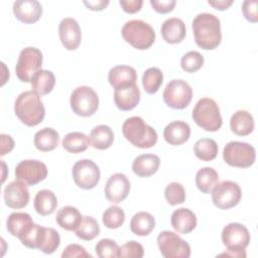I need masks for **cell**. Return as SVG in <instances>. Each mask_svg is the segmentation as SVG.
<instances>
[{
  "instance_id": "cell-35",
  "label": "cell",
  "mask_w": 258,
  "mask_h": 258,
  "mask_svg": "<svg viewBox=\"0 0 258 258\" xmlns=\"http://www.w3.org/2000/svg\"><path fill=\"white\" fill-rule=\"evenodd\" d=\"M90 144V139L83 132L75 131L68 133L62 139V147L71 153L84 152Z\"/></svg>"
},
{
  "instance_id": "cell-4",
  "label": "cell",
  "mask_w": 258,
  "mask_h": 258,
  "mask_svg": "<svg viewBox=\"0 0 258 258\" xmlns=\"http://www.w3.org/2000/svg\"><path fill=\"white\" fill-rule=\"evenodd\" d=\"M121 33L126 42L139 50L149 48L155 40V31L152 26L140 19L127 21Z\"/></svg>"
},
{
  "instance_id": "cell-19",
  "label": "cell",
  "mask_w": 258,
  "mask_h": 258,
  "mask_svg": "<svg viewBox=\"0 0 258 258\" xmlns=\"http://www.w3.org/2000/svg\"><path fill=\"white\" fill-rule=\"evenodd\" d=\"M140 101V90L136 84L119 87L114 91V102L118 109L130 111L134 109Z\"/></svg>"
},
{
  "instance_id": "cell-13",
  "label": "cell",
  "mask_w": 258,
  "mask_h": 258,
  "mask_svg": "<svg viewBox=\"0 0 258 258\" xmlns=\"http://www.w3.org/2000/svg\"><path fill=\"white\" fill-rule=\"evenodd\" d=\"M47 175L46 165L37 159H25L20 161L15 167L16 179L28 185H35L45 179Z\"/></svg>"
},
{
  "instance_id": "cell-6",
  "label": "cell",
  "mask_w": 258,
  "mask_h": 258,
  "mask_svg": "<svg viewBox=\"0 0 258 258\" xmlns=\"http://www.w3.org/2000/svg\"><path fill=\"white\" fill-rule=\"evenodd\" d=\"M223 158L227 164L234 167H250L256 158L255 148L246 142L230 141L223 150Z\"/></svg>"
},
{
  "instance_id": "cell-7",
  "label": "cell",
  "mask_w": 258,
  "mask_h": 258,
  "mask_svg": "<svg viewBox=\"0 0 258 258\" xmlns=\"http://www.w3.org/2000/svg\"><path fill=\"white\" fill-rule=\"evenodd\" d=\"M42 52L33 46L23 48L18 56L15 67L17 78L23 83L31 82L32 77L41 70Z\"/></svg>"
},
{
  "instance_id": "cell-49",
  "label": "cell",
  "mask_w": 258,
  "mask_h": 258,
  "mask_svg": "<svg viewBox=\"0 0 258 258\" xmlns=\"http://www.w3.org/2000/svg\"><path fill=\"white\" fill-rule=\"evenodd\" d=\"M89 9L95 10V11H100L103 10L104 8L107 7L109 4L108 0H97V1H84L83 2Z\"/></svg>"
},
{
  "instance_id": "cell-42",
  "label": "cell",
  "mask_w": 258,
  "mask_h": 258,
  "mask_svg": "<svg viewBox=\"0 0 258 258\" xmlns=\"http://www.w3.org/2000/svg\"><path fill=\"white\" fill-rule=\"evenodd\" d=\"M204 61V56L199 51L190 50L183 54L180 60V66L184 72L195 73L203 67Z\"/></svg>"
},
{
  "instance_id": "cell-46",
  "label": "cell",
  "mask_w": 258,
  "mask_h": 258,
  "mask_svg": "<svg viewBox=\"0 0 258 258\" xmlns=\"http://www.w3.org/2000/svg\"><path fill=\"white\" fill-rule=\"evenodd\" d=\"M150 5L153 9L161 14L168 13L173 10L175 6L174 0H150Z\"/></svg>"
},
{
  "instance_id": "cell-20",
  "label": "cell",
  "mask_w": 258,
  "mask_h": 258,
  "mask_svg": "<svg viewBox=\"0 0 258 258\" xmlns=\"http://www.w3.org/2000/svg\"><path fill=\"white\" fill-rule=\"evenodd\" d=\"M34 226L32 218L27 213L16 212L9 215L6 221L7 231L14 237L21 240Z\"/></svg>"
},
{
  "instance_id": "cell-10",
  "label": "cell",
  "mask_w": 258,
  "mask_h": 258,
  "mask_svg": "<svg viewBox=\"0 0 258 258\" xmlns=\"http://www.w3.org/2000/svg\"><path fill=\"white\" fill-rule=\"evenodd\" d=\"M157 245L161 255L165 258H188L190 256V246L174 232H160Z\"/></svg>"
},
{
  "instance_id": "cell-27",
  "label": "cell",
  "mask_w": 258,
  "mask_h": 258,
  "mask_svg": "<svg viewBox=\"0 0 258 258\" xmlns=\"http://www.w3.org/2000/svg\"><path fill=\"white\" fill-rule=\"evenodd\" d=\"M82 220V214L73 206L62 207L58 210L55 217L57 225L67 231H75L81 224Z\"/></svg>"
},
{
  "instance_id": "cell-3",
  "label": "cell",
  "mask_w": 258,
  "mask_h": 258,
  "mask_svg": "<svg viewBox=\"0 0 258 258\" xmlns=\"http://www.w3.org/2000/svg\"><path fill=\"white\" fill-rule=\"evenodd\" d=\"M124 137L139 148L153 147L157 142V133L153 127L149 126L139 116L126 119L122 125Z\"/></svg>"
},
{
  "instance_id": "cell-12",
  "label": "cell",
  "mask_w": 258,
  "mask_h": 258,
  "mask_svg": "<svg viewBox=\"0 0 258 258\" xmlns=\"http://www.w3.org/2000/svg\"><path fill=\"white\" fill-rule=\"evenodd\" d=\"M75 183L83 189L94 188L100 180L99 166L91 159H81L77 161L72 169Z\"/></svg>"
},
{
  "instance_id": "cell-1",
  "label": "cell",
  "mask_w": 258,
  "mask_h": 258,
  "mask_svg": "<svg viewBox=\"0 0 258 258\" xmlns=\"http://www.w3.org/2000/svg\"><path fill=\"white\" fill-rule=\"evenodd\" d=\"M195 41L205 50H212L219 46L222 40L220 19L213 13L198 14L191 23Z\"/></svg>"
},
{
  "instance_id": "cell-16",
  "label": "cell",
  "mask_w": 258,
  "mask_h": 258,
  "mask_svg": "<svg viewBox=\"0 0 258 258\" xmlns=\"http://www.w3.org/2000/svg\"><path fill=\"white\" fill-rule=\"evenodd\" d=\"M5 205L11 209H22L29 202V190L25 182L16 179L9 182L3 191Z\"/></svg>"
},
{
  "instance_id": "cell-32",
  "label": "cell",
  "mask_w": 258,
  "mask_h": 258,
  "mask_svg": "<svg viewBox=\"0 0 258 258\" xmlns=\"http://www.w3.org/2000/svg\"><path fill=\"white\" fill-rule=\"evenodd\" d=\"M155 227V219L148 212L136 213L130 222V230L137 236H147Z\"/></svg>"
},
{
  "instance_id": "cell-45",
  "label": "cell",
  "mask_w": 258,
  "mask_h": 258,
  "mask_svg": "<svg viewBox=\"0 0 258 258\" xmlns=\"http://www.w3.org/2000/svg\"><path fill=\"white\" fill-rule=\"evenodd\" d=\"M257 5H258V2L256 0H252V1L246 0L242 4V12L244 17L252 23H255L258 21Z\"/></svg>"
},
{
  "instance_id": "cell-40",
  "label": "cell",
  "mask_w": 258,
  "mask_h": 258,
  "mask_svg": "<svg viewBox=\"0 0 258 258\" xmlns=\"http://www.w3.org/2000/svg\"><path fill=\"white\" fill-rule=\"evenodd\" d=\"M166 202L171 206L182 204L185 201V190L181 183L173 181L166 185L164 189Z\"/></svg>"
},
{
  "instance_id": "cell-29",
  "label": "cell",
  "mask_w": 258,
  "mask_h": 258,
  "mask_svg": "<svg viewBox=\"0 0 258 258\" xmlns=\"http://www.w3.org/2000/svg\"><path fill=\"white\" fill-rule=\"evenodd\" d=\"M90 144L100 150L108 149L114 141V132L108 125H98L91 130Z\"/></svg>"
},
{
  "instance_id": "cell-26",
  "label": "cell",
  "mask_w": 258,
  "mask_h": 258,
  "mask_svg": "<svg viewBox=\"0 0 258 258\" xmlns=\"http://www.w3.org/2000/svg\"><path fill=\"white\" fill-rule=\"evenodd\" d=\"M253 116L246 110H238L235 112L230 120V127L232 132L239 136L249 135L254 129Z\"/></svg>"
},
{
  "instance_id": "cell-28",
  "label": "cell",
  "mask_w": 258,
  "mask_h": 258,
  "mask_svg": "<svg viewBox=\"0 0 258 258\" xmlns=\"http://www.w3.org/2000/svg\"><path fill=\"white\" fill-rule=\"evenodd\" d=\"M60 244V237L56 230L53 228H40L36 249L42 251L45 254H52Z\"/></svg>"
},
{
  "instance_id": "cell-31",
  "label": "cell",
  "mask_w": 258,
  "mask_h": 258,
  "mask_svg": "<svg viewBox=\"0 0 258 258\" xmlns=\"http://www.w3.org/2000/svg\"><path fill=\"white\" fill-rule=\"evenodd\" d=\"M34 209L40 216L51 215L57 206V199L53 191L49 189L39 190L34 198Z\"/></svg>"
},
{
  "instance_id": "cell-15",
  "label": "cell",
  "mask_w": 258,
  "mask_h": 258,
  "mask_svg": "<svg viewBox=\"0 0 258 258\" xmlns=\"http://www.w3.org/2000/svg\"><path fill=\"white\" fill-rule=\"evenodd\" d=\"M130 191V181L128 177L121 172L112 174L105 185V197L113 204L123 202Z\"/></svg>"
},
{
  "instance_id": "cell-38",
  "label": "cell",
  "mask_w": 258,
  "mask_h": 258,
  "mask_svg": "<svg viewBox=\"0 0 258 258\" xmlns=\"http://www.w3.org/2000/svg\"><path fill=\"white\" fill-rule=\"evenodd\" d=\"M163 82V74L158 68L147 69L142 76V85L146 93L155 94L161 87Z\"/></svg>"
},
{
  "instance_id": "cell-43",
  "label": "cell",
  "mask_w": 258,
  "mask_h": 258,
  "mask_svg": "<svg viewBox=\"0 0 258 258\" xmlns=\"http://www.w3.org/2000/svg\"><path fill=\"white\" fill-rule=\"evenodd\" d=\"M144 255L143 246L136 241H129L122 245L119 250V257L141 258Z\"/></svg>"
},
{
  "instance_id": "cell-5",
  "label": "cell",
  "mask_w": 258,
  "mask_h": 258,
  "mask_svg": "<svg viewBox=\"0 0 258 258\" xmlns=\"http://www.w3.org/2000/svg\"><path fill=\"white\" fill-rule=\"evenodd\" d=\"M191 117L198 126L210 132L218 131L223 124L220 108L211 98L200 99L192 109Z\"/></svg>"
},
{
  "instance_id": "cell-33",
  "label": "cell",
  "mask_w": 258,
  "mask_h": 258,
  "mask_svg": "<svg viewBox=\"0 0 258 258\" xmlns=\"http://www.w3.org/2000/svg\"><path fill=\"white\" fill-rule=\"evenodd\" d=\"M30 83L32 91L39 96H43L52 91L55 84V78L51 71L40 70L32 77Z\"/></svg>"
},
{
  "instance_id": "cell-8",
  "label": "cell",
  "mask_w": 258,
  "mask_h": 258,
  "mask_svg": "<svg viewBox=\"0 0 258 258\" xmlns=\"http://www.w3.org/2000/svg\"><path fill=\"white\" fill-rule=\"evenodd\" d=\"M70 104L75 114L82 117H89L98 110L99 97L91 87L81 86L73 91Z\"/></svg>"
},
{
  "instance_id": "cell-51",
  "label": "cell",
  "mask_w": 258,
  "mask_h": 258,
  "mask_svg": "<svg viewBox=\"0 0 258 258\" xmlns=\"http://www.w3.org/2000/svg\"><path fill=\"white\" fill-rule=\"evenodd\" d=\"M219 256H228V257H234V258H245L246 257V252L245 250H240V251H233V250H227L224 253L219 254Z\"/></svg>"
},
{
  "instance_id": "cell-30",
  "label": "cell",
  "mask_w": 258,
  "mask_h": 258,
  "mask_svg": "<svg viewBox=\"0 0 258 258\" xmlns=\"http://www.w3.org/2000/svg\"><path fill=\"white\" fill-rule=\"evenodd\" d=\"M59 135L56 130L50 127H45L37 131L34 135V146L43 152L51 151L58 145Z\"/></svg>"
},
{
  "instance_id": "cell-34",
  "label": "cell",
  "mask_w": 258,
  "mask_h": 258,
  "mask_svg": "<svg viewBox=\"0 0 258 258\" xmlns=\"http://www.w3.org/2000/svg\"><path fill=\"white\" fill-rule=\"evenodd\" d=\"M219 181V174L213 167H203L196 174L197 187L204 194H210Z\"/></svg>"
},
{
  "instance_id": "cell-39",
  "label": "cell",
  "mask_w": 258,
  "mask_h": 258,
  "mask_svg": "<svg viewBox=\"0 0 258 258\" xmlns=\"http://www.w3.org/2000/svg\"><path fill=\"white\" fill-rule=\"evenodd\" d=\"M102 220L105 227L109 229H118L125 221V213L120 207L111 206L103 213Z\"/></svg>"
},
{
  "instance_id": "cell-47",
  "label": "cell",
  "mask_w": 258,
  "mask_h": 258,
  "mask_svg": "<svg viewBox=\"0 0 258 258\" xmlns=\"http://www.w3.org/2000/svg\"><path fill=\"white\" fill-rule=\"evenodd\" d=\"M119 4L122 9L127 13H136L138 12L143 4L142 0H120Z\"/></svg>"
},
{
  "instance_id": "cell-36",
  "label": "cell",
  "mask_w": 258,
  "mask_h": 258,
  "mask_svg": "<svg viewBox=\"0 0 258 258\" xmlns=\"http://www.w3.org/2000/svg\"><path fill=\"white\" fill-rule=\"evenodd\" d=\"M218 144L212 138L199 139L194 146L196 156L203 161H211L218 155Z\"/></svg>"
},
{
  "instance_id": "cell-9",
  "label": "cell",
  "mask_w": 258,
  "mask_h": 258,
  "mask_svg": "<svg viewBox=\"0 0 258 258\" xmlns=\"http://www.w3.org/2000/svg\"><path fill=\"white\" fill-rule=\"evenodd\" d=\"M162 97L168 107L181 110L189 105L192 98V89L183 80H171L165 86Z\"/></svg>"
},
{
  "instance_id": "cell-17",
  "label": "cell",
  "mask_w": 258,
  "mask_h": 258,
  "mask_svg": "<svg viewBox=\"0 0 258 258\" xmlns=\"http://www.w3.org/2000/svg\"><path fill=\"white\" fill-rule=\"evenodd\" d=\"M58 35L64 48L76 50L82 40V31L78 21L72 17L63 18L58 25Z\"/></svg>"
},
{
  "instance_id": "cell-37",
  "label": "cell",
  "mask_w": 258,
  "mask_h": 258,
  "mask_svg": "<svg viewBox=\"0 0 258 258\" xmlns=\"http://www.w3.org/2000/svg\"><path fill=\"white\" fill-rule=\"evenodd\" d=\"M77 237L85 241H91L100 234V226L98 222L91 216L83 217L79 227L75 230Z\"/></svg>"
},
{
  "instance_id": "cell-23",
  "label": "cell",
  "mask_w": 258,
  "mask_h": 258,
  "mask_svg": "<svg viewBox=\"0 0 258 258\" xmlns=\"http://www.w3.org/2000/svg\"><path fill=\"white\" fill-rule=\"evenodd\" d=\"M170 223L176 232L180 234H188L197 226V217L189 209L179 208L171 214Z\"/></svg>"
},
{
  "instance_id": "cell-48",
  "label": "cell",
  "mask_w": 258,
  "mask_h": 258,
  "mask_svg": "<svg viewBox=\"0 0 258 258\" xmlns=\"http://www.w3.org/2000/svg\"><path fill=\"white\" fill-rule=\"evenodd\" d=\"M1 156L7 154L14 148V140L10 135L1 134Z\"/></svg>"
},
{
  "instance_id": "cell-24",
  "label": "cell",
  "mask_w": 258,
  "mask_h": 258,
  "mask_svg": "<svg viewBox=\"0 0 258 258\" xmlns=\"http://www.w3.org/2000/svg\"><path fill=\"white\" fill-rule=\"evenodd\" d=\"M108 81L114 89L136 84L137 73L130 66H116L109 71Z\"/></svg>"
},
{
  "instance_id": "cell-25",
  "label": "cell",
  "mask_w": 258,
  "mask_h": 258,
  "mask_svg": "<svg viewBox=\"0 0 258 258\" xmlns=\"http://www.w3.org/2000/svg\"><path fill=\"white\" fill-rule=\"evenodd\" d=\"M160 164V158L156 154L138 155L132 163L133 172L140 177H148L153 175Z\"/></svg>"
},
{
  "instance_id": "cell-2",
  "label": "cell",
  "mask_w": 258,
  "mask_h": 258,
  "mask_svg": "<svg viewBox=\"0 0 258 258\" xmlns=\"http://www.w3.org/2000/svg\"><path fill=\"white\" fill-rule=\"evenodd\" d=\"M14 112L17 118L26 126H36L45 116L43 103L34 91H25L18 95L14 103Z\"/></svg>"
},
{
  "instance_id": "cell-50",
  "label": "cell",
  "mask_w": 258,
  "mask_h": 258,
  "mask_svg": "<svg viewBox=\"0 0 258 258\" xmlns=\"http://www.w3.org/2000/svg\"><path fill=\"white\" fill-rule=\"evenodd\" d=\"M208 3L213 6L214 8L218 9V10H226L228 9L232 4H233V1L232 0H216V1H208Z\"/></svg>"
},
{
  "instance_id": "cell-11",
  "label": "cell",
  "mask_w": 258,
  "mask_h": 258,
  "mask_svg": "<svg viewBox=\"0 0 258 258\" xmlns=\"http://www.w3.org/2000/svg\"><path fill=\"white\" fill-rule=\"evenodd\" d=\"M213 204L222 210H228L237 206L242 197L240 185L232 180L217 182L212 189Z\"/></svg>"
},
{
  "instance_id": "cell-18",
  "label": "cell",
  "mask_w": 258,
  "mask_h": 258,
  "mask_svg": "<svg viewBox=\"0 0 258 258\" xmlns=\"http://www.w3.org/2000/svg\"><path fill=\"white\" fill-rule=\"evenodd\" d=\"M12 10L19 21L27 24L38 21L42 14V6L36 0H17Z\"/></svg>"
},
{
  "instance_id": "cell-41",
  "label": "cell",
  "mask_w": 258,
  "mask_h": 258,
  "mask_svg": "<svg viewBox=\"0 0 258 258\" xmlns=\"http://www.w3.org/2000/svg\"><path fill=\"white\" fill-rule=\"evenodd\" d=\"M120 247L118 244L109 238L100 240L95 246L96 254L100 258H116L119 257Z\"/></svg>"
},
{
  "instance_id": "cell-14",
  "label": "cell",
  "mask_w": 258,
  "mask_h": 258,
  "mask_svg": "<svg viewBox=\"0 0 258 258\" xmlns=\"http://www.w3.org/2000/svg\"><path fill=\"white\" fill-rule=\"evenodd\" d=\"M251 240L248 229L239 223H230L223 228L222 242L227 250H245Z\"/></svg>"
},
{
  "instance_id": "cell-22",
  "label": "cell",
  "mask_w": 258,
  "mask_h": 258,
  "mask_svg": "<svg viewBox=\"0 0 258 258\" xmlns=\"http://www.w3.org/2000/svg\"><path fill=\"white\" fill-rule=\"evenodd\" d=\"M190 127L184 121L176 120L167 124L163 130L164 140L170 145H181L188 140Z\"/></svg>"
},
{
  "instance_id": "cell-44",
  "label": "cell",
  "mask_w": 258,
  "mask_h": 258,
  "mask_svg": "<svg viewBox=\"0 0 258 258\" xmlns=\"http://www.w3.org/2000/svg\"><path fill=\"white\" fill-rule=\"evenodd\" d=\"M62 258H74V257H80V258H92V255L86 251V249L78 244H70L68 245L63 252L61 253Z\"/></svg>"
},
{
  "instance_id": "cell-21",
  "label": "cell",
  "mask_w": 258,
  "mask_h": 258,
  "mask_svg": "<svg viewBox=\"0 0 258 258\" xmlns=\"http://www.w3.org/2000/svg\"><path fill=\"white\" fill-rule=\"evenodd\" d=\"M160 31L162 38L171 44L181 42L186 34L184 22L177 17H170L164 20Z\"/></svg>"
}]
</instances>
